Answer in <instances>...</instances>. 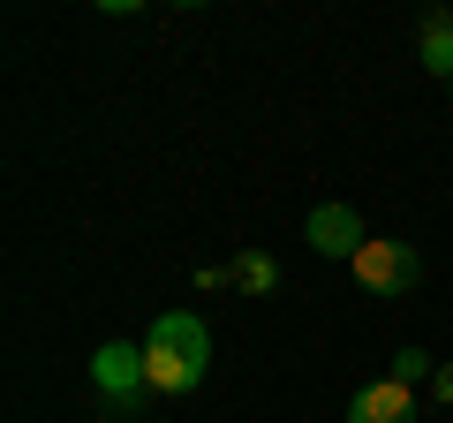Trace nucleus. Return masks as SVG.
I'll use <instances>...</instances> for the list:
<instances>
[{
  "instance_id": "20e7f679",
  "label": "nucleus",
  "mask_w": 453,
  "mask_h": 423,
  "mask_svg": "<svg viewBox=\"0 0 453 423\" xmlns=\"http://www.w3.org/2000/svg\"><path fill=\"white\" fill-rule=\"evenodd\" d=\"M303 242L318 250V258H356L371 235H363V219L348 204H318V212H310V227H303Z\"/></svg>"
},
{
  "instance_id": "6e6552de",
  "label": "nucleus",
  "mask_w": 453,
  "mask_h": 423,
  "mask_svg": "<svg viewBox=\"0 0 453 423\" xmlns=\"http://www.w3.org/2000/svg\"><path fill=\"white\" fill-rule=\"evenodd\" d=\"M393 378H401V386H416V378H431V356H423V348H401V356H393Z\"/></svg>"
},
{
  "instance_id": "0eeeda50",
  "label": "nucleus",
  "mask_w": 453,
  "mask_h": 423,
  "mask_svg": "<svg viewBox=\"0 0 453 423\" xmlns=\"http://www.w3.org/2000/svg\"><path fill=\"white\" fill-rule=\"evenodd\" d=\"M234 288H250V295H273V288H280V265L265 258V250H242V258H234Z\"/></svg>"
},
{
  "instance_id": "423d86ee",
  "label": "nucleus",
  "mask_w": 453,
  "mask_h": 423,
  "mask_svg": "<svg viewBox=\"0 0 453 423\" xmlns=\"http://www.w3.org/2000/svg\"><path fill=\"white\" fill-rule=\"evenodd\" d=\"M423 68L453 83V8H431L423 16Z\"/></svg>"
},
{
  "instance_id": "f257e3e1",
  "label": "nucleus",
  "mask_w": 453,
  "mask_h": 423,
  "mask_svg": "<svg viewBox=\"0 0 453 423\" xmlns=\"http://www.w3.org/2000/svg\"><path fill=\"white\" fill-rule=\"evenodd\" d=\"M144 363H151V393H189L211 363V333L196 310H159L144 333Z\"/></svg>"
},
{
  "instance_id": "f03ea898",
  "label": "nucleus",
  "mask_w": 453,
  "mask_h": 423,
  "mask_svg": "<svg viewBox=\"0 0 453 423\" xmlns=\"http://www.w3.org/2000/svg\"><path fill=\"white\" fill-rule=\"evenodd\" d=\"M348 280H356L363 295H386V303H401V295L423 280V258H416L408 242H363L356 258H348Z\"/></svg>"
},
{
  "instance_id": "7ed1b4c3",
  "label": "nucleus",
  "mask_w": 453,
  "mask_h": 423,
  "mask_svg": "<svg viewBox=\"0 0 453 423\" xmlns=\"http://www.w3.org/2000/svg\"><path fill=\"white\" fill-rule=\"evenodd\" d=\"M91 386L106 393L121 416H136L144 408V393H151V363H144V348H129V341H106L91 356Z\"/></svg>"
},
{
  "instance_id": "39448f33",
  "label": "nucleus",
  "mask_w": 453,
  "mask_h": 423,
  "mask_svg": "<svg viewBox=\"0 0 453 423\" xmlns=\"http://www.w3.org/2000/svg\"><path fill=\"white\" fill-rule=\"evenodd\" d=\"M348 423H416V386H401V378L363 386L356 401H348Z\"/></svg>"
}]
</instances>
